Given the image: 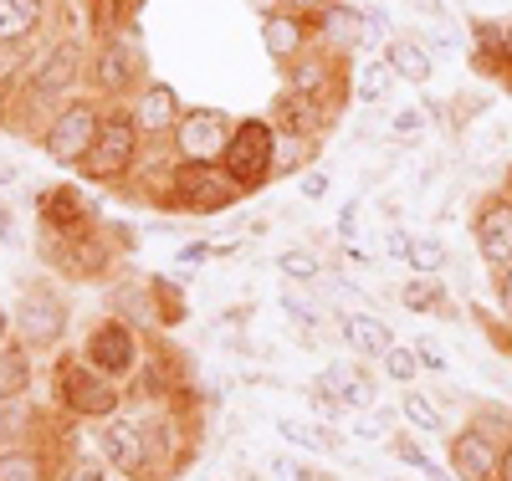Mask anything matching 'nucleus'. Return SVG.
<instances>
[{
	"mask_svg": "<svg viewBox=\"0 0 512 481\" xmlns=\"http://www.w3.org/2000/svg\"><path fill=\"white\" fill-rule=\"evenodd\" d=\"M144 134L134 113H128V103H103V123H98V139L88 149V159L77 164V174L88 185H128L144 164Z\"/></svg>",
	"mask_w": 512,
	"mask_h": 481,
	"instance_id": "nucleus-1",
	"label": "nucleus"
},
{
	"mask_svg": "<svg viewBox=\"0 0 512 481\" xmlns=\"http://www.w3.org/2000/svg\"><path fill=\"white\" fill-rule=\"evenodd\" d=\"M354 62L359 57H338L333 47L313 41V47L297 57L292 67H282V87L297 93V98H308V103H318V108H328L338 118L344 103L354 98Z\"/></svg>",
	"mask_w": 512,
	"mask_h": 481,
	"instance_id": "nucleus-2",
	"label": "nucleus"
},
{
	"mask_svg": "<svg viewBox=\"0 0 512 481\" xmlns=\"http://www.w3.org/2000/svg\"><path fill=\"white\" fill-rule=\"evenodd\" d=\"M52 395L57 405L67 410V420H113L123 410V384L98 374L82 354H67L57 359V374H52Z\"/></svg>",
	"mask_w": 512,
	"mask_h": 481,
	"instance_id": "nucleus-3",
	"label": "nucleus"
},
{
	"mask_svg": "<svg viewBox=\"0 0 512 481\" xmlns=\"http://www.w3.org/2000/svg\"><path fill=\"white\" fill-rule=\"evenodd\" d=\"M144 47L134 31L123 36H103L93 57H88V93L98 103H134L139 87H144Z\"/></svg>",
	"mask_w": 512,
	"mask_h": 481,
	"instance_id": "nucleus-4",
	"label": "nucleus"
},
{
	"mask_svg": "<svg viewBox=\"0 0 512 481\" xmlns=\"http://www.w3.org/2000/svg\"><path fill=\"white\" fill-rule=\"evenodd\" d=\"M221 164H226V174L246 195L272 185L277 180V128L267 118H241L231 144H226V154H221Z\"/></svg>",
	"mask_w": 512,
	"mask_h": 481,
	"instance_id": "nucleus-5",
	"label": "nucleus"
},
{
	"mask_svg": "<svg viewBox=\"0 0 512 481\" xmlns=\"http://www.w3.org/2000/svg\"><path fill=\"white\" fill-rule=\"evenodd\" d=\"M98 123H103V103L93 93H77L47 123V134H41V154H47L52 164H62V169H77L82 159H88L93 139H98Z\"/></svg>",
	"mask_w": 512,
	"mask_h": 481,
	"instance_id": "nucleus-6",
	"label": "nucleus"
},
{
	"mask_svg": "<svg viewBox=\"0 0 512 481\" xmlns=\"http://www.w3.org/2000/svg\"><path fill=\"white\" fill-rule=\"evenodd\" d=\"M67 323H72V308L62 302L57 287H47V282L21 287L16 308H11V328H16L21 348H52V343H62Z\"/></svg>",
	"mask_w": 512,
	"mask_h": 481,
	"instance_id": "nucleus-7",
	"label": "nucleus"
},
{
	"mask_svg": "<svg viewBox=\"0 0 512 481\" xmlns=\"http://www.w3.org/2000/svg\"><path fill=\"white\" fill-rule=\"evenodd\" d=\"M236 123L241 118H231L226 108H185L180 128L169 134V149H175V159H185V164H221Z\"/></svg>",
	"mask_w": 512,
	"mask_h": 481,
	"instance_id": "nucleus-8",
	"label": "nucleus"
},
{
	"mask_svg": "<svg viewBox=\"0 0 512 481\" xmlns=\"http://www.w3.org/2000/svg\"><path fill=\"white\" fill-rule=\"evenodd\" d=\"M82 359H88L98 374H108V379L123 384L128 374H139V364H144L139 328L123 323V318H103V323L88 333V343H82Z\"/></svg>",
	"mask_w": 512,
	"mask_h": 481,
	"instance_id": "nucleus-9",
	"label": "nucleus"
},
{
	"mask_svg": "<svg viewBox=\"0 0 512 481\" xmlns=\"http://www.w3.org/2000/svg\"><path fill=\"white\" fill-rule=\"evenodd\" d=\"M98 456L118 471V476H128V481H144L149 476V435H144V420L139 415H113V420H103V430H98Z\"/></svg>",
	"mask_w": 512,
	"mask_h": 481,
	"instance_id": "nucleus-10",
	"label": "nucleus"
},
{
	"mask_svg": "<svg viewBox=\"0 0 512 481\" xmlns=\"http://www.w3.org/2000/svg\"><path fill=\"white\" fill-rule=\"evenodd\" d=\"M472 246L492 272L512 267V190H492L472 210Z\"/></svg>",
	"mask_w": 512,
	"mask_h": 481,
	"instance_id": "nucleus-11",
	"label": "nucleus"
},
{
	"mask_svg": "<svg viewBox=\"0 0 512 481\" xmlns=\"http://www.w3.org/2000/svg\"><path fill=\"white\" fill-rule=\"evenodd\" d=\"M47 261L67 277H82V282H103L108 267H113V246L98 236V231H77V236H52L47 241Z\"/></svg>",
	"mask_w": 512,
	"mask_h": 481,
	"instance_id": "nucleus-12",
	"label": "nucleus"
},
{
	"mask_svg": "<svg viewBox=\"0 0 512 481\" xmlns=\"http://www.w3.org/2000/svg\"><path fill=\"white\" fill-rule=\"evenodd\" d=\"M36 221H41L47 236L93 231V200L82 195V185H47L36 195Z\"/></svg>",
	"mask_w": 512,
	"mask_h": 481,
	"instance_id": "nucleus-13",
	"label": "nucleus"
},
{
	"mask_svg": "<svg viewBox=\"0 0 512 481\" xmlns=\"http://www.w3.org/2000/svg\"><path fill=\"white\" fill-rule=\"evenodd\" d=\"M128 113H134V123H139V134L149 139V144H164L169 134L180 128V118H185V103H180V93L169 82H144L139 87V98L128 103Z\"/></svg>",
	"mask_w": 512,
	"mask_h": 481,
	"instance_id": "nucleus-14",
	"label": "nucleus"
},
{
	"mask_svg": "<svg viewBox=\"0 0 512 481\" xmlns=\"http://www.w3.org/2000/svg\"><path fill=\"white\" fill-rule=\"evenodd\" d=\"M313 41H318L313 16H297V11H282V6L262 16V47H267V57L277 67H292L297 57L313 47Z\"/></svg>",
	"mask_w": 512,
	"mask_h": 481,
	"instance_id": "nucleus-15",
	"label": "nucleus"
},
{
	"mask_svg": "<svg viewBox=\"0 0 512 481\" xmlns=\"http://www.w3.org/2000/svg\"><path fill=\"white\" fill-rule=\"evenodd\" d=\"M446 456H451V476L456 481H497V466H502V446H492L487 435L472 430V425L451 430Z\"/></svg>",
	"mask_w": 512,
	"mask_h": 481,
	"instance_id": "nucleus-16",
	"label": "nucleus"
},
{
	"mask_svg": "<svg viewBox=\"0 0 512 481\" xmlns=\"http://www.w3.org/2000/svg\"><path fill=\"white\" fill-rule=\"evenodd\" d=\"M313 31H318L323 47H333L338 57H359V52H364V41H369L364 11L349 6V0H338V6L318 11V16H313Z\"/></svg>",
	"mask_w": 512,
	"mask_h": 481,
	"instance_id": "nucleus-17",
	"label": "nucleus"
},
{
	"mask_svg": "<svg viewBox=\"0 0 512 481\" xmlns=\"http://www.w3.org/2000/svg\"><path fill=\"white\" fill-rule=\"evenodd\" d=\"M318 389L333 400V405H344V410H374V379H369V369L359 364V359H338V364H328L323 374H318Z\"/></svg>",
	"mask_w": 512,
	"mask_h": 481,
	"instance_id": "nucleus-18",
	"label": "nucleus"
},
{
	"mask_svg": "<svg viewBox=\"0 0 512 481\" xmlns=\"http://www.w3.org/2000/svg\"><path fill=\"white\" fill-rule=\"evenodd\" d=\"M267 123L277 128V134H308V139H323L338 118H333L328 108H318V103H308V98H297V93H287V87H282V93L272 98V118H267Z\"/></svg>",
	"mask_w": 512,
	"mask_h": 481,
	"instance_id": "nucleus-19",
	"label": "nucleus"
},
{
	"mask_svg": "<svg viewBox=\"0 0 512 481\" xmlns=\"http://www.w3.org/2000/svg\"><path fill=\"white\" fill-rule=\"evenodd\" d=\"M338 338H344L359 359H384L395 348L390 323H384L379 313H369V308H344L338 313Z\"/></svg>",
	"mask_w": 512,
	"mask_h": 481,
	"instance_id": "nucleus-20",
	"label": "nucleus"
},
{
	"mask_svg": "<svg viewBox=\"0 0 512 481\" xmlns=\"http://www.w3.org/2000/svg\"><path fill=\"white\" fill-rule=\"evenodd\" d=\"M113 318L134 323V328H159V323L169 328V318H164V302H159V287H154V277L113 287Z\"/></svg>",
	"mask_w": 512,
	"mask_h": 481,
	"instance_id": "nucleus-21",
	"label": "nucleus"
},
{
	"mask_svg": "<svg viewBox=\"0 0 512 481\" xmlns=\"http://www.w3.org/2000/svg\"><path fill=\"white\" fill-rule=\"evenodd\" d=\"M52 0H0V47H31V36L47 26Z\"/></svg>",
	"mask_w": 512,
	"mask_h": 481,
	"instance_id": "nucleus-22",
	"label": "nucleus"
},
{
	"mask_svg": "<svg viewBox=\"0 0 512 481\" xmlns=\"http://www.w3.org/2000/svg\"><path fill=\"white\" fill-rule=\"evenodd\" d=\"M384 62H390V72L405 77L410 87H425V82H431V72H436L431 47H425L420 36H390V41H384Z\"/></svg>",
	"mask_w": 512,
	"mask_h": 481,
	"instance_id": "nucleus-23",
	"label": "nucleus"
},
{
	"mask_svg": "<svg viewBox=\"0 0 512 481\" xmlns=\"http://www.w3.org/2000/svg\"><path fill=\"white\" fill-rule=\"evenodd\" d=\"M31 67H36L31 47H0V123H6V113H11L16 93H21V87H26Z\"/></svg>",
	"mask_w": 512,
	"mask_h": 481,
	"instance_id": "nucleus-24",
	"label": "nucleus"
},
{
	"mask_svg": "<svg viewBox=\"0 0 512 481\" xmlns=\"http://www.w3.org/2000/svg\"><path fill=\"white\" fill-rule=\"evenodd\" d=\"M277 435L303 451H344V441L333 435V425H318V420H297V415H277Z\"/></svg>",
	"mask_w": 512,
	"mask_h": 481,
	"instance_id": "nucleus-25",
	"label": "nucleus"
},
{
	"mask_svg": "<svg viewBox=\"0 0 512 481\" xmlns=\"http://www.w3.org/2000/svg\"><path fill=\"white\" fill-rule=\"evenodd\" d=\"M0 481H52V461L36 446H11L0 451Z\"/></svg>",
	"mask_w": 512,
	"mask_h": 481,
	"instance_id": "nucleus-26",
	"label": "nucleus"
},
{
	"mask_svg": "<svg viewBox=\"0 0 512 481\" xmlns=\"http://www.w3.org/2000/svg\"><path fill=\"white\" fill-rule=\"evenodd\" d=\"M31 389V348H0V405L21 400Z\"/></svg>",
	"mask_w": 512,
	"mask_h": 481,
	"instance_id": "nucleus-27",
	"label": "nucleus"
},
{
	"mask_svg": "<svg viewBox=\"0 0 512 481\" xmlns=\"http://www.w3.org/2000/svg\"><path fill=\"white\" fill-rule=\"evenodd\" d=\"M400 302L410 313H425V318H436V313H451V297H446V287H441V277H410L405 287H400Z\"/></svg>",
	"mask_w": 512,
	"mask_h": 481,
	"instance_id": "nucleus-28",
	"label": "nucleus"
},
{
	"mask_svg": "<svg viewBox=\"0 0 512 481\" xmlns=\"http://www.w3.org/2000/svg\"><path fill=\"white\" fill-rule=\"evenodd\" d=\"M400 420L415 425V430H425V435H446V415H441L436 395H425V389H415V384L400 395Z\"/></svg>",
	"mask_w": 512,
	"mask_h": 481,
	"instance_id": "nucleus-29",
	"label": "nucleus"
},
{
	"mask_svg": "<svg viewBox=\"0 0 512 481\" xmlns=\"http://www.w3.org/2000/svg\"><path fill=\"white\" fill-rule=\"evenodd\" d=\"M390 87H395V72H390L384 57H359L354 62V98L359 103H379Z\"/></svg>",
	"mask_w": 512,
	"mask_h": 481,
	"instance_id": "nucleus-30",
	"label": "nucleus"
},
{
	"mask_svg": "<svg viewBox=\"0 0 512 481\" xmlns=\"http://www.w3.org/2000/svg\"><path fill=\"white\" fill-rule=\"evenodd\" d=\"M277 272L292 282V287H318L323 282V256L313 246H287L277 256Z\"/></svg>",
	"mask_w": 512,
	"mask_h": 481,
	"instance_id": "nucleus-31",
	"label": "nucleus"
},
{
	"mask_svg": "<svg viewBox=\"0 0 512 481\" xmlns=\"http://www.w3.org/2000/svg\"><path fill=\"white\" fill-rule=\"evenodd\" d=\"M313 149H318V139H308V134H277V180H287V174H308L313 169Z\"/></svg>",
	"mask_w": 512,
	"mask_h": 481,
	"instance_id": "nucleus-32",
	"label": "nucleus"
},
{
	"mask_svg": "<svg viewBox=\"0 0 512 481\" xmlns=\"http://www.w3.org/2000/svg\"><path fill=\"white\" fill-rule=\"evenodd\" d=\"M31 410L26 400H11V405H0V451H11V446H31Z\"/></svg>",
	"mask_w": 512,
	"mask_h": 481,
	"instance_id": "nucleus-33",
	"label": "nucleus"
},
{
	"mask_svg": "<svg viewBox=\"0 0 512 481\" xmlns=\"http://www.w3.org/2000/svg\"><path fill=\"white\" fill-rule=\"evenodd\" d=\"M446 241L441 236H415V246H410V272H420V277H441L446 272Z\"/></svg>",
	"mask_w": 512,
	"mask_h": 481,
	"instance_id": "nucleus-34",
	"label": "nucleus"
},
{
	"mask_svg": "<svg viewBox=\"0 0 512 481\" xmlns=\"http://www.w3.org/2000/svg\"><path fill=\"white\" fill-rule=\"evenodd\" d=\"M390 456H395V461H405V466H410V471H420V476H431V481H451V471H446L441 461L425 456V451L410 441V435H395V441H390Z\"/></svg>",
	"mask_w": 512,
	"mask_h": 481,
	"instance_id": "nucleus-35",
	"label": "nucleus"
},
{
	"mask_svg": "<svg viewBox=\"0 0 512 481\" xmlns=\"http://www.w3.org/2000/svg\"><path fill=\"white\" fill-rule=\"evenodd\" d=\"M379 369H384V379H395L400 389H410V384H415V374H420V354H415V343H395L390 354L379 359Z\"/></svg>",
	"mask_w": 512,
	"mask_h": 481,
	"instance_id": "nucleus-36",
	"label": "nucleus"
},
{
	"mask_svg": "<svg viewBox=\"0 0 512 481\" xmlns=\"http://www.w3.org/2000/svg\"><path fill=\"white\" fill-rule=\"evenodd\" d=\"M282 308H287V318H297V323H308V328L328 318V308H323V302H318V297H308L303 287H292V282L282 287Z\"/></svg>",
	"mask_w": 512,
	"mask_h": 481,
	"instance_id": "nucleus-37",
	"label": "nucleus"
},
{
	"mask_svg": "<svg viewBox=\"0 0 512 481\" xmlns=\"http://www.w3.org/2000/svg\"><path fill=\"white\" fill-rule=\"evenodd\" d=\"M472 430H482L492 446H502V451H507V441H512V410H502V405L477 410V415H472Z\"/></svg>",
	"mask_w": 512,
	"mask_h": 481,
	"instance_id": "nucleus-38",
	"label": "nucleus"
},
{
	"mask_svg": "<svg viewBox=\"0 0 512 481\" xmlns=\"http://www.w3.org/2000/svg\"><path fill=\"white\" fill-rule=\"evenodd\" d=\"M52 481H108V461L103 456H72Z\"/></svg>",
	"mask_w": 512,
	"mask_h": 481,
	"instance_id": "nucleus-39",
	"label": "nucleus"
},
{
	"mask_svg": "<svg viewBox=\"0 0 512 481\" xmlns=\"http://www.w3.org/2000/svg\"><path fill=\"white\" fill-rule=\"evenodd\" d=\"M425 123H431V113H425V108H400L395 113V139H415V134H425Z\"/></svg>",
	"mask_w": 512,
	"mask_h": 481,
	"instance_id": "nucleus-40",
	"label": "nucleus"
},
{
	"mask_svg": "<svg viewBox=\"0 0 512 481\" xmlns=\"http://www.w3.org/2000/svg\"><path fill=\"white\" fill-rule=\"evenodd\" d=\"M415 354H420V369H436V374H446V369H451L446 348H441L436 338H415Z\"/></svg>",
	"mask_w": 512,
	"mask_h": 481,
	"instance_id": "nucleus-41",
	"label": "nucleus"
},
{
	"mask_svg": "<svg viewBox=\"0 0 512 481\" xmlns=\"http://www.w3.org/2000/svg\"><path fill=\"white\" fill-rule=\"evenodd\" d=\"M328 185H333V174L328 169H308V174H297V190H303V200H323L328 195Z\"/></svg>",
	"mask_w": 512,
	"mask_h": 481,
	"instance_id": "nucleus-42",
	"label": "nucleus"
},
{
	"mask_svg": "<svg viewBox=\"0 0 512 481\" xmlns=\"http://www.w3.org/2000/svg\"><path fill=\"white\" fill-rule=\"evenodd\" d=\"M364 26H369V36H379V41L400 36V31H395V21H390V11H384V6H364Z\"/></svg>",
	"mask_w": 512,
	"mask_h": 481,
	"instance_id": "nucleus-43",
	"label": "nucleus"
},
{
	"mask_svg": "<svg viewBox=\"0 0 512 481\" xmlns=\"http://www.w3.org/2000/svg\"><path fill=\"white\" fill-rule=\"evenodd\" d=\"M410 246H415L410 231H400V226H395V231H384V251H390L395 261H405V267H410Z\"/></svg>",
	"mask_w": 512,
	"mask_h": 481,
	"instance_id": "nucleus-44",
	"label": "nucleus"
},
{
	"mask_svg": "<svg viewBox=\"0 0 512 481\" xmlns=\"http://www.w3.org/2000/svg\"><path fill=\"white\" fill-rule=\"evenodd\" d=\"M282 11H297V16H318V11H328V6H338V0H277Z\"/></svg>",
	"mask_w": 512,
	"mask_h": 481,
	"instance_id": "nucleus-45",
	"label": "nucleus"
},
{
	"mask_svg": "<svg viewBox=\"0 0 512 481\" xmlns=\"http://www.w3.org/2000/svg\"><path fill=\"white\" fill-rule=\"evenodd\" d=\"M349 435H354V441H384V415L379 420H354Z\"/></svg>",
	"mask_w": 512,
	"mask_h": 481,
	"instance_id": "nucleus-46",
	"label": "nucleus"
},
{
	"mask_svg": "<svg viewBox=\"0 0 512 481\" xmlns=\"http://www.w3.org/2000/svg\"><path fill=\"white\" fill-rule=\"evenodd\" d=\"M497 308L507 313V323H512V267L507 272H497Z\"/></svg>",
	"mask_w": 512,
	"mask_h": 481,
	"instance_id": "nucleus-47",
	"label": "nucleus"
},
{
	"mask_svg": "<svg viewBox=\"0 0 512 481\" xmlns=\"http://www.w3.org/2000/svg\"><path fill=\"white\" fill-rule=\"evenodd\" d=\"M210 251H216V246H210V241H190V246L180 251V261H205Z\"/></svg>",
	"mask_w": 512,
	"mask_h": 481,
	"instance_id": "nucleus-48",
	"label": "nucleus"
},
{
	"mask_svg": "<svg viewBox=\"0 0 512 481\" xmlns=\"http://www.w3.org/2000/svg\"><path fill=\"white\" fill-rule=\"evenodd\" d=\"M497 481H512V441H507V451H502V466H497Z\"/></svg>",
	"mask_w": 512,
	"mask_h": 481,
	"instance_id": "nucleus-49",
	"label": "nucleus"
},
{
	"mask_svg": "<svg viewBox=\"0 0 512 481\" xmlns=\"http://www.w3.org/2000/svg\"><path fill=\"white\" fill-rule=\"evenodd\" d=\"M11 333H16V328H11V313L0 308V348H6V338H11Z\"/></svg>",
	"mask_w": 512,
	"mask_h": 481,
	"instance_id": "nucleus-50",
	"label": "nucleus"
},
{
	"mask_svg": "<svg viewBox=\"0 0 512 481\" xmlns=\"http://www.w3.org/2000/svg\"><path fill=\"white\" fill-rule=\"evenodd\" d=\"M251 6H256V11H262V16H267V11H277V0H251Z\"/></svg>",
	"mask_w": 512,
	"mask_h": 481,
	"instance_id": "nucleus-51",
	"label": "nucleus"
}]
</instances>
